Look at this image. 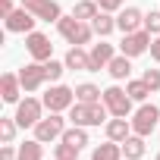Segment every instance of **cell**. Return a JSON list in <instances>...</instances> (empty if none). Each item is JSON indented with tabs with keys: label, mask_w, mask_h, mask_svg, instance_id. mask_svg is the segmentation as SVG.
<instances>
[{
	"label": "cell",
	"mask_w": 160,
	"mask_h": 160,
	"mask_svg": "<svg viewBox=\"0 0 160 160\" xmlns=\"http://www.w3.org/2000/svg\"><path fill=\"white\" fill-rule=\"evenodd\" d=\"M25 47H28L32 60H38V63H47V60H50V53H53L50 38H47V35H41V32H28V35H25Z\"/></svg>",
	"instance_id": "8fae6325"
},
{
	"label": "cell",
	"mask_w": 160,
	"mask_h": 160,
	"mask_svg": "<svg viewBox=\"0 0 160 160\" xmlns=\"http://www.w3.org/2000/svg\"><path fill=\"white\" fill-rule=\"evenodd\" d=\"M91 160H122V144L107 138V144H98L91 151Z\"/></svg>",
	"instance_id": "d6986e66"
},
{
	"label": "cell",
	"mask_w": 160,
	"mask_h": 160,
	"mask_svg": "<svg viewBox=\"0 0 160 160\" xmlns=\"http://www.w3.org/2000/svg\"><path fill=\"white\" fill-rule=\"evenodd\" d=\"M22 82H19V72H3L0 75V98L7 104H19V94H22Z\"/></svg>",
	"instance_id": "5bb4252c"
},
{
	"label": "cell",
	"mask_w": 160,
	"mask_h": 160,
	"mask_svg": "<svg viewBox=\"0 0 160 160\" xmlns=\"http://www.w3.org/2000/svg\"><path fill=\"white\" fill-rule=\"evenodd\" d=\"M129 60H132V57H126V53H119V57L110 60L107 72H110L113 82H122V78H129V72H132V63H129Z\"/></svg>",
	"instance_id": "ac0fdd59"
},
{
	"label": "cell",
	"mask_w": 160,
	"mask_h": 160,
	"mask_svg": "<svg viewBox=\"0 0 160 160\" xmlns=\"http://www.w3.org/2000/svg\"><path fill=\"white\" fill-rule=\"evenodd\" d=\"M119 50H122L126 57H141L144 50H151V32H148V28H138V32H129V35H122V44H119Z\"/></svg>",
	"instance_id": "9c48e42d"
},
{
	"label": "cell",
	"mask_w": 160,
	"mask_h": 160,
	"mask_svg": "<svg viewBox=\"0 0 160 160\" xmlns=\"http://www.w3.org/2000/svg\"><path fill=\"white\" fill-rule=\"evenodd\" d=\"M151 57H154V60L160 63V35H157V38L151 41Z\"/></svg>",
	"instance_id": "836d02e7"
},
{
	"label": "cell",
	"mask_w": 160,
	"mask_h": 160,
	"mask_svg": "<svg viewBox=\"0 0 160 160\" xmlns=\"http://www.w3.org/2000/svg\"><path fill=\"white\" fill-rule=\"evenodd\" d=\"M41 101H44V107H47L50 113H63V110H69V107L75 104V88L50 85V88H47V94H44Z\"/></svg>",
	"instance_id": "277c9868"
},
{
	"label": "cell",
	"mask_w": 160,
	"mask_h": 160,
	"mask_svg": "<svg viewBox=\"0 0 160 160\" xmlns=\"http://www.w3.org/2000/svg\"><path fill=\"white\" fill-rule=\"evenodd\" d=\"M53 157H57V160H75V157H78V148H72V144H66V141L60 138V144L53 148Z\"/></svg>",
	"instance_id": "83f0119b"
},
{
	"label": "cell",
	"mask_w": 160,
	"mask_h": 160,
	"mask_svg": "<svg viewBox=\"0 0 160 160\" xmlns=\"http://www.w3.org/2000/svg\"><path fill=\"white\" fill-rule=\"evenodd\" d=\"M75 101H82V104H98L104 101V91L91 82H82V85H75Z\"/></svg>",
	"instance_id": "44dd1931"
},
{
	"label": "cell",
	"mask_w": 160,
	"mask_h": 160,
	"mask_svg": "<svg viewBox=\"0 0 160 160\" xmlns=\"http://www.w3.org/2000/svg\"><path fill=\"white\" fill-rule=\"evenodd\" d=\"M132 135V119H126V116H113V119H107V138L110 141H126Z\"/></svg>",
	"instance_id": "e0dca14e"
},
{
	"label": "cell",
	"mask_w": 160,
	"mask_h": 160,
	"mask_svg": "<svg viewBox=\"0 0 160 160\" xmlns=\"http://www.w3.org/2000/svg\"><path fill=\"white\" fill-rule=\"evenodd\" d=\"M63 141L82 151V148L88 144V132H85V126H72V129H66V132H63Z\"/></svg>",
	"instance_id": "cb8c5ba5"
},
{
	"label": "cell",
	"mask_w": 160,
	"mask_h": 160,
	"mask_svg": "<svg viewBox=\"0 0 160 160\" xmlns=\"http://www.w3.org/2000/svg\"><path fill=\"white\" fill-rule=\"evenodd\" d=\"M19 82H22V88L25 91H38L44 82H50V78H47V66L44 63H28V66H22L19 69Z\"/></svg>",
	"instance_id": "ba28073f"
},
{
	"label": "cell",
	"mask_w": 160,
	"mask_h": 160,
	"mask_svg": "<svg viewBox=\"0 0 160 160\" xmlns=\"http://www.w3.org/2000/svg\"><path fill=\"white\" fill-rule=\"evenodd\" d=\"M41 144H44V141H38V138L19 144V160H41V157H44V148H41Z\"/></svg>",
	"instance_id": "d4e9b609"
},
{
	"label": "cell",
	"mask_w": 160,
	"mask_h": 160,
	"mask_svg": "<svg viewBox=\"0 0 160 160\" xmlns=\"http://www.w3.org/2000/svg\"><path fill=\"white\" fill-rule=\"evenodd\" d=\"M0 160H19V151L13 144H3V148H0Z\"/></svg>",
	"instance_id": "d6a6232c"
},
{
	"label": "cell",
	"mask_w": 160,
	"mask_h": 160,
	"mask_svg": "<svg viewBox=\"0 0 160 160\" xmlns=\"http://www.w3.org/2000/svg\"><path fill=\"white\" fill-rule=\"evenodd\" d=\"M53 160H57V157H53Z\"/></svg>",
	"instance_id": "8d00e7d4"
},
{
	"label": "cell",
	"mask_w": 160,
	"mask_h": 160,
	"mask_svg": "<svg viewBox=\"0 0 160 160\" xmlns=\"http://www.w3.org/2000/svg\"><path fill=\"white\" fill-rule=\"evenodd\" d=\"M113 57H116V53H113V44H107V41L94 44V47H91V69H88V72H101V69H107Z\"/></svg>",
	"instance_id": "9a60e30c"
},
{
	"label": "cell",
	"mask_w": 160,
	"mask_h": 160,
	"mask_svg": "<svg viewBox=\"0 0 160 160\" xmlns=\"http://www.w3.org/2000/svg\"><path fill=\"white\" fill-rule=\"evenodd\" d=\"M98 3H101L104 13H116V10H122V0H98Z\"/></svg>",
	"instance_id": "1f68e13d"
},
{
	"label": "cell",
	"mask_w": 160,
	"mask_h": 160,
	"mask_svg": "<svg viewBox=\"0 0 160 160\" xmlns=\"http://www.w3.org/2000/svg\"><path fill=\"white\" fill-rule=\"evenodd\" d=\"M41 110H44V101H38V98L19 101V107H16V122H19V129H35L38 119H41Z\"/></svg>",
	"instance_id": "52a82bcc"
},
{
	"label": "cell",
	"mask_w": 160,
	"mask_h": 160,
	"mask_svg": "<svg viewBox=\"0 0 160 160\" xmlns=\"http://www.w3.org/2000/svg\"><path fill=\"white\" fill-rule=\"evenodd\" d=\"M44 66H47V78H50V82H60L63 72H66V63H57V60H47Z\"/></svg>",
	"instance_id": "f1b7e54d"
},
{
	"label": "cell",
	"mask_w": 160,
	"mask_h": 160,
	"mask_svg": "<svg viewBox=\"0 0 160 160\" xmlns=\"http://www.w3.org/2000/svg\"><path fill=\"white\" fill-rule=\"evenodd\" d=\"M144 28H148L151 35H160V10H151V13L144 16Z\"/></svg>",
	"instance_id": "f546056e"
},
{
	"label": "cell",
	"mask_w": 160,
	"mask_h": 160,
	"mask_svg": "<svg viewBox=\"0 0 160 160\" xmlns=\"http://www.w3.org/2000/svg\"><path fill=\"white\" fill-rule=\"evenodd\" d=\"M141 78H144V85H148L151 91H157V88H160V69H144V75H141Z\"/></svg>",
	"instance_id": "4dcf8cb0"
},
{
	"label": "cell",
	"mask_w": 160,
	"mask_h": 160,
	"mask_svg": "<svg viewBox=\"0 0 160 160\" xmlns=\"http://www.w3.org/2000/svg\"><path fill=\"white\" fill-rule=\"evenodd\" d=\"M57 32H60V35H63L69 44H75V47L88 44V41H91V35H94V28H91L88 22L75 19V16H60V22H57Z\"/></svg>",
	"instance_id": "7a4b0ae2"
},
{
	"label": "cell",
	"mask_w": 160,
	"mask_h": 160,
	"mask_svg": "<svg viewBox=\"0 0 160 160\" xmlns=\"http://www.w3.org/2000/svg\"><path fill=\"white\" fill-rule=\"evenodd\" d=\"M116 28H119L122 35L144 28V13H141L138 7H122V10H119V16H116Z\"/></svg>",
	"instance_id": "4fadbf2b"
},
{
	"label": "cell",
	"mask_w": 160,
	"mask_h": 160,
	"mask_svg": "<svg viewBox=\"0 0 160 160\" xmlns=\"http://www.w3.org/2000/svg\"><path fill=\"white\" fill-rule=\"evenodd\" d=\"M63 132H66V119L60 116V113H50V116H41L38 119V126H35V138L38 141H53V138H63Z\"/></svg>",
	"instance_id": "5b68a950"
},
{
	"label": "cell",
	"mask_w": 160,
	"mask_h": 160,
	"mask_svg": "<svg viewBox=\"0 0 160 160\" xmlns=\"http://www.w3.org/2000/svg\"><path fill=\"white\" fill-rule=\"evenodd\" d=\"M157 126H160V107H154V104H141V107L135 110V116H132V132L141 135V138H148Z\"/></svg>",
	"instance_id": "3957f363"
},
{
	"label": "cell",
	"mask_w": 160,
	"mask_h": 160,
	"mask_svg": "<svg viewBox=\"0 0 160 160\" xmlns=\"http://www.w3.org/2000/svg\"><path fill=\"white\" fill-rule=\"evenodd\" d=\"M157 160H160V154H157Z\"/></svg>",
	"instance_id": "e575fe53"
},
{
	"label": "cell",
	"mask_w": 160,
	"mask_h": 160,
	"mask_svg": "<svg viewBox=\"0 0 160 160\" xmlns=\"http://www.w3.org/2000/svg\"><path fill=\"white\" fill-rule=\"evenodd\" d=\"M66 69H75V72H88L91 69V50H82V47H69V53H66Z\"/></svg>",
	"instance_id": "2e32d148"
},
{
	"label": "cell",
	"mask_w": 160,
	"mask_h": 160,
	"mask_svg": "<svg viewBox=\"0 0 160 160\" xmlns=\"http://www.w3.org/2000/svg\"><path fill=\"white\" fill-rule=\"evenodd\" d=\"M22 7L25 10H32L38 19H44V22H60V3L57 0H22Z\"/></svg>",
	"instance_id": "7c38bea8"
},
{
	"label": "cell",
	"mask_w": 160,
	"mask_h": 160,
	"mask_svg": "<svg viewBox=\"0 0 160 160\" xmlns=\"http://www.w3.org/2000/svg\"><path fill=\"white\" fill-rule=\"evenodd\" d=\"M122 157H126V160H141V157H144V138L132 132V135L122 141Z\"/></svg>",
	"instance_id": "ffe728a7"
},
{
	"label": "cell",
	"mask_w": 160,
	"mask_h": 160,
	"mask_svg": "<svg viewBox=\"0 0 160 160\" xmlns=\"http://www.w3.org/2000/svg\"><path fill=\"white\" fill-rule=\"evenodd\" d=\"M98 13H101V3H98V0H78L75 10H72V16L82 19V22H91Z\"/></svg>",
	"instance_id": "7402d4cb"
},
{
	"label": "cell",
	"mask_w": 160,
	"mask_h": 160,
	"mask_svg": "<svg viewBox=\"0 0 160 160\" xmlns=\"http://www.w3.org/2000/svg\"><path fill=\"white\" fill-rule=\"evenodd\" d=\"M122 160H126V157H122Z\"/></svg>",
	"instance_id": "d590c367"
},
{
	"label": "cell",
	"mask_w": 160,
	"mask_h": 160,
	"mask_svg": "<svg viewBox=\"0 0 160 160\" xmlns=\"http://www.w3.org/2000/svg\"><path fill=\"white\" fill-rule=\"evenodd\" d=\"M7 32H16V35H28V32H35V22H38V16L32 13V10H25V7H19V10H13L7 19Z\"/></svg>",
	"instance_id": "30bf717a"
},
{
	"label": "cell",
	"mask_w": 160,
	"mask_h": 160,
	"mask_svg": "<svg viewBox=\"0 0 160 160\" xmlns=\"http://www.w3.org/2000/svg\"><path fill=\"white\" fill-rule=\"evenodd\" d=\"M91 28H94V35H101V38H107V35H110V32L116 28V19H113L110 13H104V10H101V13H98V16L91 19Z\"/></svg>",
	"instance_id": "603a6c76"
},
{
	"label": "cell",
	"mask_w": 160,
	"mask_h": 160,
	"mask_svg": "<svg viewBox=\"0 0 160 160\" xmlns=\"http://www.w3.org/2000/svg\"><path fill=\"white\" fill-rule=\"evenodd\" d=\"M104 104H107L110 116H129V113H132V98H129L126 88H119V85H110V88L104 91Z\"/></svg>",
	"instance_id": "8992f818"
},
{
	"label": "cell",
	"mask_w": 160,
	"mask_h": 160,
	"mask_svg": "<svg viewBox=\"0 0 160 160\" xmlns=\"http://www.w3.org/2000/svg\"><path fill=\"white\" fill-rule=\"evenodd\" d=\"M16 129H19L16 116H13V119H10V116H0V141H3V144H13V138H16Z\"/></svg>",
	"instance_id": "4316f807"
},
{
	"label": "cell",
	"mask_w": 160,
	"mask_h": 160,
	"mask_svg": "<svg viewBox=\"0 0 160 160\" xmlns=\"http://www.w3.org/2000/svg\"><path fill=\"white\" fill-rule=\"evenodd\" d=\"M107 116H110V110H107L104 101H98V104H82V101H75V104L69 107L72 126H85V129H91V126L107 122Z\"/></svg>",
	"instance_id": "6da1fadb"
},
{
	"label": "cell",
	"mask_w": 160,
	"mask_h": 160,
	"mask_svg": "<svg viewBox=\"0 0 160 160\" xmlns=\"http://www.w3.org/2000/svg\"><path fill=\"white\" fill-rule=\"evenodd\" d=\"M126 94H129L132 101L144 104V101H148V94H154V91H151V88L144 85V78H138V82H129V85H126Z\"/></svg>",
	"instance_id": "484cf974"
}]
</instances>
